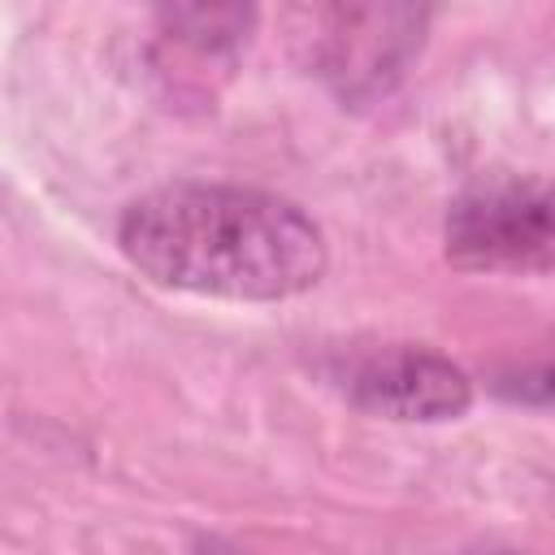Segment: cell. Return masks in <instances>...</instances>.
<instances>
[{"label": "cell", "mask_w": 555, "mask_h": 555, "mask_svg": "<svg viewBox=\"0 0 555 555\" xmlns=\"http://www.w3.org/2000/svg\"><path fill=\"white\" fill-rule=\"evenodd\" d=\"M343 390L360 412L386 421H455L473 403V382L434 347L390 343L347 364Z\"/></svg>", "instance_id": "277c9868"}, {"label": "cell", "mask_w": 555, "mask_h": 555, "mask_svg": "<svg viewBox=\"0 0 555 555\" xmlns=\"http://www.w3.org/2000/svg\"><path fill=\"white\" fill-rule=\"evenodd\" d=\"M447 260L473 273H520L551 264V199L542 182L490 178L447 208Z\"/></svg>", "instance_id": "3957f363"}, {"label": "cell", "mask_w": 555, "mask_h": 555, "mask_svg": "<svg viewBox=\"0 0 555 555\" xmlns=\"http://www.w3.org/2000/svg\"><path fill=\"white\" fill-rule=\"evenodd\" d=\"M160 30L191 52H234L256 26V0H147Z\"/></svg>", "instance_id": "5b68a950"}, {"label": "cell", "mask_w": 555, "mask_h": 555, "mask_svg": "<svg viewBox=\"0 0 555 555\" xmlns=\"http://www.w3.org/2000/svg\"><path fill=\"white\" fill-rule=\"evenodd\" d=\"M434 0H282L291 61L338 100L386 95L421 56Z\"/></svg>", "instance_id": "7a4b0ae2"}, {"label": "cell", "mask_w": 555, "mask_h": 555, "mask_svg": "<svg viewBox=\"0 0 555 555\" xmlns=\"http://www.w3.org/2000/svg\"><path fill=\"white\" fill-rule=\"evenodd\" d=\"M121 256L156 286L273 304L325 273V234L291 199L225 182H169L117 221Z\"/></svg>", "instance_id": "6da1fadb"}]
</instances>
